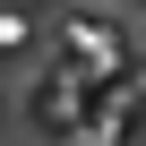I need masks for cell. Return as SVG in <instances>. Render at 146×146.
<instances>
[{"mask_svg": "<svg viewBox=\"0 0 146 146\" xmlns=\"http://www.w3.org/2000/svg\"><path fill=\"white\" fill-rule=\"evenodd\" d=\"M69 43H78V60H103V69L120 60V35H112L103 17H78V35H69Z\"/></svg>", "mask_w": 146, "mask_h": 146, "instance_id": "6da1fadb", "label": "cell"}, {"mask_svg": "<svg viewBox=\"0 0 146 146\" xmlns=\"http://www.w3.org/2000/svg\"><path fill=\"white\" fill-rule=\"evenodd\" d=\"M0 43H26V17L17 9H0Z\"/></svg>", "mask_w": 146, "mask_h": 146, "instance_id": "7a4b0ae2", "label": "cell"}]
</instances>
